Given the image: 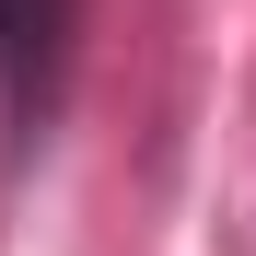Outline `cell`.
Wrapping results in <instances>:
<instances>
[{
  "label": "cell",
  "instance_id": "cell-1",
  "mask_svg": "<svg viewBox=\"0 0 256 256\" xmlns=\"http://www.w3.org/2000/svg\"><path fill=\"white\" fill-rule=\"evenodd\" d=\"M47 35H58V0H0V82L47 58Z\"/></svg>",
  "mask_w": 256,
  "mask_h": 256
}]
</instances>
